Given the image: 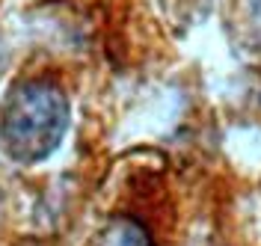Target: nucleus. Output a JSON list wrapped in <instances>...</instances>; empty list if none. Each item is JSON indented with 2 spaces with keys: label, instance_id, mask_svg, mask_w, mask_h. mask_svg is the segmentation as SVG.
<instances>
[{
  "label": "nucleus",
  "instance_id": "3",
  "mask_svg": "<svg viewBox=\"0 0 261 246\" xmlns=\"http://www.w3.org/2000/svg\"><path fill=\"white\" fill-rule=\"evenodd\" d=\"M104 246H151L148 243V234L140 226H134V223H116L110 234H107V240Z\"/></svg>",
  "mask_w": 261,
  "mask_h": 246
},
{
  "label": "nucleus",
  "instance_id": "2",
  "mask_svg": "<svg viewBox=\"0 0 261 246\" xmlns=\"http://www.w3.org/2000/svg\"><path fill=\"white\" fill-rule=\"evenodd\" d=\"M241 12V42L261 53V0H238Z\"/></svg>",
  "mask_w": 261,
  "mask_h": 246
},
{
  "label": "nucleus",
  "instance_id": "1",
  "mask_svg": "<svg viewBox=\"0 0 261 246\" xmlns=\"http://www.w3.org/2000/svg\"><path fill=\"white\" fill-rule=\"evenodd\" d=\"M65 131V101L45 83H30L9 104L6 113V136L15 151H27L30 157L48 154Z\"/></svg>",
  "mask_w": 261,
  "mask_h": 246
}]
</instances>
